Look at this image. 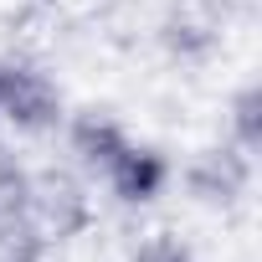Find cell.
<instances>
[{
	"instance_id": "6da1fadb",
	"label": "cell",
	"mask_w": 262,
	"mask_h": 262,
	"mask_svg": "<svg viewBox=\"0 0 262 262\" xmlns=\"http://www.w3.org/2000/svg\"><path fill=\"white\" fill-rule=\"evenodd\" d=\"M0 118L26 139L57 134L67 118V103H62V88L52 82V72H41L31 62H0Z\"/></svg>"
},
{
	"instance_id": "7a4b0ae2",
	"label": "cell",
	"mask_w": 262,
	"mask_h": 262,
	"mask_svg": "<svg viewBox=\"0 0 262 262\" xmlns=\"http://www.w3.org/2000/svg\"><path fill=\"white\" fill-rule=\"evenodd\" d=\"M26 216L47 231V242H72L93 226V190H88V180L77 170H62V165L31 170Z\"/></svg>"
},
{
	"instance_id": "3957f363",
	"label": "cell",
	"mask_w": 262,
	"mask_h": 262,
	"mask_svg": "<svg viewBox=\"0 0 262 262\" xmlns=\"http://www.w3.org/2000/svg\"><path fill=\"white\" fill-rule=\"evenodd\" d=\"M180 185H185V195L195 201V206H206V211H231V206H242L247 201V190H252V155H242L236 144H206V149H195L190 160H185V170H180Z\"/></svg>"
},
{
	"instance_id": "277c9868",
	"label": "cell",
	"mask_w": 262,
	"mask_h": 262,
	"mask_svg": "<svg viewBox=\"0 0 262 262\" xmlns=\"http://www.w3.org/2000/svg\"><path fill=\"white\" fill-rule=\"evenodd\" d=\"M170 180H175L170 155L155 149V144H139V139H128L113 155V165L103 170V185H108V195L118 206H155L170 190Z\"/></svg>"
},
{
	"instance_id": "5b68a950",
	"label": "cell",
	"mask_w": 262,
	"mask_h": 262,
	"mask_svg": "<svg viewBox=\"0 0 262 262\" xmlns=\"http://www.w3.org/2000/svg\"><path fill=\"white\" fill-rule=\"evenodd\" d=\"M62 134H67V155H72L77 175H88V180H103V170L113 165V155L128 144V128L113 113H98V108L67 113L62 118Z\"/></svg>"
},
{
	"instance_id": "8992f818",
	"label": "cell",
	"mask_w": 262,
	"mask_h": 262,
	"mask_svg": "<svg viewBox=\"0 0 262 262\" xmlns=\"http://www.w3.org/2000/svg\"><path fill=\"white\" fill-rule=\"evenodd\" d=\"M226 144H236L242 155L262 149V88L257 82H242L226 103Z\"/></svg>"
},
{
	"instance_id": "52a82bcc",
	"label": "cell",
	"mask_w": 262,
	"mask_h": 262,
	"mask_svg": "<svg viewBox=\"0 0 262 262\" xmlns=\"http://www.w3.org/2000/svg\"><path fill=\"white\" fill-rule=\"evenodd\" d=\"M160 41H165V52H170L175 62H206V57L216 52V26H211V21H195V16L180 11V16L165 21Z\"/></svg>"
},
{
	"instance_id": "ba28073f",
	"label": "cell",
	"mask_w": 262,
	"mask_h": 262,
	"mask_svg": "<svg viewBox=\"0 0 262 262\" xmlns=\"http://www.w3.org/2000/svg\"><path fill=\"white\" fill-rule=\"evenodd\" d=\"M52 242L31 216H6L0 221V262H47Z\"/></svg>"
},
{
	"instance_id": "9c48e42d",
	"label": "cell",
	"mask_w": 262,
	"mask_h": 262,
	"mask_svg": "<svg viewBox=\"0 0 262 262\" xmlns=\"http://www.w3.org/2000/svg\"><path fill=\"white\" fill-rule=\"evenodd\" d=\"M26 201H31V170H26V160L0 149V221H6V216H26Z\"/></svg>"
},
{
	"instance_id": "30bf717a",
	"label": "cell",
	"mask_w": 262,
	"mask_h": 262,
	"mask_svg": "<svg viewBox=\"0 0 262 262\" xmlns=\"http://www.w3.org/2000/svg\"><path fill=\"white\" fill-rule=\"evenodd\" d=\"M128 262H195V252H190L185 236H175V231H155V236H144L134 252H128Z\"/></svg>"
},
{
	"instance_id": "8fae6325",
	"label": "cell",
	"mask_w": 262,
	"mask_h": 262,
	"mask_svg": "<svg viewBox=\"0 0 262 262\" xmlns=\"http://www.w3.org/2000/svg\"><path fill=\"white\" fill-rule=\"evenodd\" d=\"M0 128H6V118H0Z\"/></svg>"
}]
</instances>
